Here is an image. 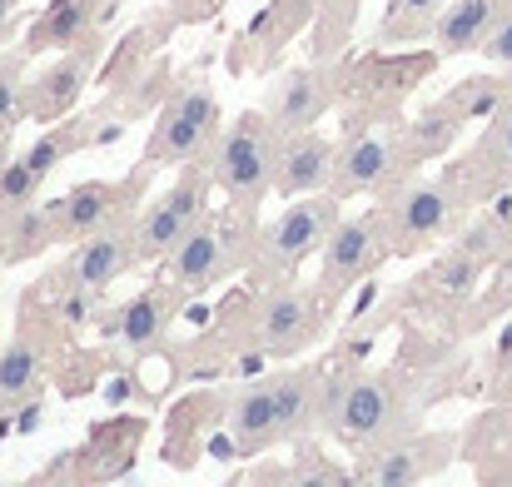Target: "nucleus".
Segmentation results:
<instances>
[{
    "label": "nucleus",
    "mask_w": 512,
    "mask_h": 487,
    "mask_svg": "<svg viewBox=\"0 0 512 487\" xmlns=\"http://www.w3.org/2000/svg\"><path fill=\"white\" fill-rule=\"evenodd\" d=\"M443 5L448 0H388L383 20L373 30V45L378 50H408L418 40H433V25H438Z\"/></svg>",
    "instance_id": "24"
},
{
    "label": "nucleus",
    "mask_w": 512,
    "mask_h": 487,
    "mask_svg": "<svg viewBox=\"0 0 512 487\" xmlns=\"http://www.w3.org/2000/svg\"><path fill=\"white\" fill-rule=\"evenodd\" d=\"M229 438H234V453H244V458H259V453H269L274 443H284L274 378H259V383L239 388V398H234V408H229Z\"/></svg>",
    "instance_id": "19"
},
{
    "label": "nucleus",
    "mask_w": 512,
    "mask_h": 487,
    "mask_svg": "<svg viewBox=\"0 0 512 487\" xmlns=\"http://www.w3.org/2000/svg\"><path fill=\"white\" fill-rule=\"evenodd\" d=\"M334 169H339V145L319 130H299L279 140V169H274V194L279 199H299V194H319L334 189Z\"/></svg>",
    "instance_id": "15"
},
{
    "label": "nucleus",
    "mask_w": 512,
    "mask_h": 487,
    "mask_svg": "<svg viewBox=\"0 0 512 487\" xmlns=\"http://www.w3.org/2000/svg\"><path fill=\"white\" fill-rule=\"evenodd\" d=\"M508 5L512 0H448L443 15H438V25H433V50H438L443 60L483 50V40H488L493 25L508 15Z\"/></svg>",
    "instance_id": "20"
},
{
    "label": "nucleus",
    "mask_w": 512,
    "mask_h": 487,
    "mask_svg": "<svg viewBox=\"0 0 512 487\" xmlns=\"http://www.w3.org/2000/svg\"><path fill=\"white\" fill-rule=\"evenodd\" d=\"M219 10H224V0H174L170 20L174 25H199V20H209V15H219Z\"/></svg>",
    "instance_id": "32"
},
{
    "label": "nucleus",
    "mask_w": 512,
    "mask_h": 487,
    "mask_svg": "<svg viewBox=\"0 0 512 487\" xmlns=\"http://www.w3.org/2000/svg\"><path fill=\"white\" fill-rule=\"evenodd\" d=\"M343 70L339 60H314V65H299V70H284L269 95H264V115L274 120L279 135H299V130H314L329 105L339 100Z\"/></svg>",
    "instance_id": "11"
},
{
    "label": "nucleus",
    "mask_w": 512,
    "mask_h": 487,
    "mask_svg": "<svg viewBox=\"0 0 512 487\" xmlns=\"http://www.w3.org/2000/svg\"><path fill=\"white\" fill-rule=\"evenodd\" d=\"M40 189H45V174L25 160V155L0 164V214H15V209L40 204Z\"/></svg>",
    "instance_id": "28"
},
{
    "label": "nucleus",
    "mask_w": 512,
    "mask_h": 487,
    "mask_svg": "<svg viewBox=\"0 0 512 487\" xmlns=\"http://www.w3.org/2000/svg\"><path fill=\"white\" fill-rule=\"evenodd\" d=\"M95 65H100V30L90 40L60 50V60L45 65L40 75H30V120L35 125H55V120L75 115V105H80Z\"/></svg>",
    "instance_id": "12"
},
{
    "label": "nucleus",
    "mask_w": 512,
    "mask_h": 487,
    "mask_svg": "<svg viewBox=\"0 0 512 487\" xmlns=\"http://www.w3.org/2000/svg\"><path fill=\"white\" fill-rule=\"evenodd\" d=\"M483 145L493 150V160L512 164V100H503V110H498V120H493V135H488Z\"/></svg>",
    "instance_id": "31"
},
{
    "label": "nucleus",
    "mask_w": 512,
    "mask_h": 487,
    "mask_svg": "<svg viewBox=\"0 0 512 487\" xmlns=\"http://www.w3.org/2000/svg\"><path fill=\"white\" fill-rule=\"evenodd\" d=\"M488 65H503V70H512V5H508V15L493 25V35L483 40V50H478Z\"/></svg>",
    "instance_id": "30"
},
{
    "label": "nucleus",
    "mask_w": 512,
    "mask_h": 487,
    "mask_svg": "<svg viewBox=\"0 0 512 487\" xmlns=\"http://www.w3.org/2000/svg\"><path fill=\"white\" fill-rule=\"evenodd\" d=\"M209 145H219V100L209 85H189L165 100L150 145H145V164L155 169H184L189 160H204Z\"/></svg>",
    "instance_id": "6"
},
{
    "label": "nucleus",
    "mask_w": 512,
    "mask_h": 487,
    "mask_svg": "<svg viewBox=\"0 0 512 487\" xmlns=\"http://www.w3.org/2000/svg\"><path fill=\"white\" fill-rule=\"evenodd\" d=\"M140 264V249H135V219L125 224H105L85 239L70 244V259H65V274L85 289V294H105L120 274H130Z\"/></svg>",
    "instance_id": "14"
},
{
    "label": "nucleus",
    "mask_w": 512,
    "mask_h": 487,
    "mask_svg": "<svg viewBox=\"0 0 512 487\" xmlns=\"http://www.w3.org/2000/svg\"><path fill=\"white\" fill-rule=\"evenodd\" d=\"M140 438H145V423L140 418H110L90 433V443L80 448L85 458V478L90 483H105V478H120L135 468V453H140Z\"/></svg>",
    "instance_id": "21"
},
{
    "label": "nucleus",
    "mask_w": 512,
    "mask_h": 487,
    "mask_svg": "<svg viewBox=\"0 0 512 487\" xmlns=\"http://www.w3.org/2000/svg\"><path fill=\"white\" fill-rule=\"evenodd\" d=\"M363 0H319L314 10V60H343Z\"/></svg>",
    "instance_id": "26"
},
{
    "label": "nucleus",
    "mask_w": 512,
    "mask_h": 487,
    "mask_svg": "<svg viewBox=\"0 0 512 487\" xmlns=\"http://www.w3.org/2000/svg\"><path fill=\"white\" fill-rule=\"evenodd\" d=\"M279 130L264 110H244L214 150V179L224 189V199L234 204V214L254 219L259 204L274 194V169H279Z\"/></svg>",
    "instance_id": "1"
},
{
    "label": "nucleus",
    "mask_w": 512,
    "mask_h": 487,
    "mask_svg": "<svg viewBox=\"0 0 512 487\" xmlns=\"http://www.w3.org/2000/svg\"><path fill=\"white\" fill-rule=\"evenodd\" d=\"M5 140H10V135H0V164L10 160V150H5Z\"/></svg>",
    "instance_id": "34"
},
{
    "label": "nucleus",
    "mask_w": 512,
    "mask_h": 487,
    "mask_svg": "<svg viewBox=\"0 0 512 487\" xmlns=\"http://www.w3.org/2000/svg\"><path fill=\"white\" fill-rule=\"evenodd\" d=\"M15 15H20V0H0V40L15 30Z\"/></svg>",
    "instance_id": "33"
},
{
    "label": "nucleus",
    "mask_w": 512,
    "mask_h": 487,
    "mask_svg": "<svg viewBox=\"0 0 512 487\" xmlns=\"http://www.w3.org/2000/svg\"><path fill=\"white\" fill-rule=\"evenodd\" d=\"M179 294H184V289L165 279V284L145 289L140 299H130V304L120 309V343H130V348H155V343H165Z\"/></svg>",
    "instance_id": "23"
},
{
    "label": "nucleus",
    "mask_w": 512,
    "mask_h": 487,
    "mask_svg": "<svg viewBox=\"0 0 512 487\" xmlns=\"http://www.w3.org/2000/svg\"><path fill=\"white\" fill-rule=\"evenodd\" d=\"M120 5H125V0H110V10H120Z\"/></svg>",
    "instance_id": "35"
},
{
    "label": "nucleus",
    "mask_w": 512,
    "mask_h": 487,
    "mask_svg": "<svg viewBox=\"0 0 512 487\" xmlns=\"http://www.w3.org/2000/svg\"><path fill=\"white\" fill-rule=\"evenodd\" d=\"M413 174L408 160V145H403V130H358L339 145V169H334V194L343 204L358 199V194H378L398 179Z\"/></svg>",
    "instance_id": "10"
},
{
    "label": "nucleus",
    "mask_w": 512,
    "mask_h": 487,
    "mask_svg": "<svg viewBox=\"0 0 512 487\" xmlns=\"http://www.w3.org/2000/svg\"><path fill=\"white\" fill-rule=\"evenodd\" d=\"M105 15H110V0H50V5L30 20V30H25L20 45H25L30 60H35V55H60V50L90 40Z\"/></svg>",
    "instance_id": "16"
},
{
    "label": "nucleus",
    "mask_w": 512,
    "mask_h": 487,
    "mask_svg": "<svg viewBox=\"0 0 512 487\" xmlns=\"http://www.w3.org/2000/svg\"><path fill=\"white\" fill-rule=\"evenodd\" d=\"M393 259V239H388V224H383V209H363V214H348L339 219V229L329 234L324 244V264H319V304L334 309L348 289H358L368 274H378L383 264Z\"/></svg>",
    "instance_id": "4"
},
{
    "label": "nucleus",
    "mask_w": 512,
    "mask_h": 487,
    "mask_svg": "<svg viewBox=\"0 0 512 487\" xmlns=\"http://www.w3.org/2000/svg\"><path fill=\"white\" fill-rule=\"evenodd\" d=\"M319 328H324L319 294H314V289H294V279L279 284V289L264 299V309H259V343H264V353H274V358L304 353V348L319 338Z\"/></svg>",
    "instance_id": "13"
},
{
    "label": "nucleus",
    "mask_w": 512,
    "mask_h": 487,
    "mask_svg": "<svg viewBox=\"0 0 512 487\" xmlns=\"http://www.w3.org/2000/svg\"><path fill=\"white\" fill-rule=\"evenodd\" d=\"M155 174V164L140 160V169L130 174V179H85V184H75L70 194H60L55 204H50V214H55V229H60V244H75V239H85V234H95V229H105V224H125V219H135V204L145 199V179Z\"/></svg>",
    "instance_id": "9"
},
{
    "label": "nucleus",
    "mask_w": 512,
    "mask_h": 487,
    "mask_svg": "<svg viewBox=\"0 0 512 487\" xmlns=\"http://www.w3.org/2000/svg\"><path fill=\"white\" fill-rule=\"evenodd\" d=\"M324 428H334L353 448H388L413 433V418L398 398V378L388 373H353L324 403Z\"/></svg>",
    "instance_id": "2"
},
{
    "label": "nucleus",
    "mask_w": 512,
    "mask_h": 487,
    "mask_svg": "<svg viewBox=\"0 0 512 487\" xmlns=\"http://www.w3.org/2000/svg\"><path fill=\"white\" fill-rule=\"evenodd\" d=\"M453 453V438H398L388 448H373L358 483H378V487H403V483H423L428 473H438Z\"/></svg>",
    "instance_id": "17"
},
{
    "label": "nucleus",
    "mask_w": 512,
    "mask_h": 487,
    "mask_svg": "<svg viewBox=\"0 0 512 487\" xmlns=\"http://www.w3.org/2000/svg\"><path fill=\"white\" fill-rule=\"evenodd\" d=\"M30 55L25 45L15 55H0V135H15L20 120H30Z\"/></svg>",
    "instance_id": "27"
},
{
    "label": "nucleus",
    "mask_w": 512,
    "mask_h": 487,
    "mask_svg": "<svg viewBox=\"0 0 512 487\" xmlns=\"http://www.w3.org/2000/svg\"><path fill=\"white\" fill-rule=\"evenodd\" d=\"M378 209H383V224H388V239H393V259L438 244L458 219V199L443 189V179H423V174L398 179L393 194H383Z\"/></svg>",
    "instance_id": "7"
},
{
    "label": "nucleus",
    "mask_w": 512,
    "mask_h": 487,
    "mask_svg": "<svg viewBox=\"0 0 512 487\" xmlns=\"http://www.w3.org/2000/svg\"><path fill=\"white\" fill-rule=\"evenodd\" d=\"M314 10H319V0H269V5L254 15L249 35L239 40V70H244V65L269 70V65L289 50V40H294L304 25H314Z\"/></svg>",
    "instance_id": "18"
},
{
    "label": "nucleus",
    "mask_w": 512,
    "mask_h": 487,
    "mask_svg": "<svg viewBox=\"0 0 512 487\" xmlns=\"http://www.w3.org/2000/svg\"><path fill=\"white\" fill-rule=\"evenodd\" d=\"M503 85L498 80H488V75H473V80H463L453 95H448V105L463 115V120H483V115H498L503 110Z\"/></svg>",
    "instance_id": "29"
},
{
    "label": "nucleus",
    "mask_w": 512,
    "mask_h": 487,
    "mask_svg": "<svg viewBox=\"0 0 512 487\" xmlns=\"http://www.w3.org/2000/svg\"><path fill=\"white\" fill-rule=\"evenodd\" d=\"M463 125H468V120H463L448 100H438V105L418 110V115L408 120V130H403V145H408L413 169H418V164H428V160H438V155H448V150L458 145Z\"/></svg>",
    "instance_id": "25"
},
{
    "label": "nucleus",
    "mask_w": 512,
    "mask_h": 487,
    "mask_svg": "<svg viewBox=\"0 0 512 487\" xmlns=\"http://www.w3.org/2000/svg\"><path fill=\"white\" fill-rule=\"evenodd\" d=\"M339 219H343V199L334 189L284 199V214L274 224H264V234H259V254H254L259 274L264 279H294V269L309 254H324V244L339 229Z\"/></svg>",
    "instance_id": "3"
},
{
    "label": "nucleus",
    "mask_w": 512,
    "mask_h": 487,
    "mask_svg": "<svg viewBox=\"0 0 512 487\" xmlns=\"http://www.w3.org/2000/svg\"><path fill=\"white\" fill-rule=\"evenodd\" d=\"M244 214H234V219H214V214H204L179 244L170 249V259H165V279L179 284L184 294H199V289H214L219 279H229L234 269H239V259H244V224H239Z\"/></svg>",
    "instance_id": "8"
},
{
    "label": "nucleus",
    "mask_w": 512,
    "mask_h": 487,
    "mask_svg": "<svg viewBox=\"0 0 512 487\" xmlns=\"http://www.w3.org/2000/svg\"><path fill=\"white\" fill-rule=\"evenodd\" d=\"M209 164L189 160L179 184H170L160 199H150L140 214H135V249H140V264H165L170 249L209 214Z\"/></svg>",
    "instance_id": "5"
},
{
    "label": "nucleus",
    "mask_w": 512,
    "mask_h": 487,
    "mask_svg": "<svg viewBox=\"0 0 512 487\" xmlns=\"http://www.w3.org/2000/svg\"><path fill=\"white\" fill-rule=\"evenodd\" d=\"M40 393H45V353L35 338L20 333L0 348V413L10 418L20 403H30Z\"/></svg>",
    "instance_id": "22"
}]
</instances>
